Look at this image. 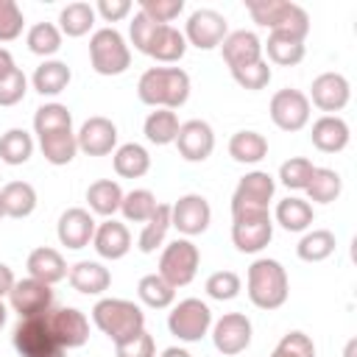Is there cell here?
I'll return each instance as SVG.
<instances>
[{"instance_id": "1", "label": "cell", "mask_w": 357, "mask_h": 357, "mask_svg": "<svg viewBox=\"0 0 357 357\" xmlns=\"http://www.w3.org/2000/svg\"><path fill=\"white\" fill-rule=\"evenodd\" d=\"M137 95L156 109H178L190 98V75L181 67H151L139 75Z\"/></svg>"}, {"instance_id": "2", "label": "cell", "mask_w": 357, "mask_h": 357, "mask_svg": "<svg viewBox=\"0 0 357 357\" xmlns=\"http://www.w3.org/2000/svg\"><path fill=\"white\" fill-rule=\"evenodd\" d=\"M92 321L114 343H123L145 329V312L126 298H100L92 307Z\"/></svg>"}, {"instance_id": "3", "label": "cell", "mask_w": 357, "mask_h": 357, "mask_svg": "<svg viewBox=\"0 0 357 357\" xmlns=\"http://www.w3.org/2000/svg\"><path fill=\"white\" fill-rule=\"evenodd\" d=\"M287 271L276 259H257L248 268V298L259 310H279L287 301Z\"/></svg>"}, {"instance_id": "4", "label": "cell", "mask_w": 357, "mask_h": 357, "mask_svg": "<svg viewBox=\"0 0 357 357\" xmlns=\"http://www.w3.org/2000/svg\"><path fill=\"white\" fill-rule=\"evenodd\" d=\"M248 11H251L254 22L271 28V33H287V36L304 42V36L310 31L307 11L287 0H251Z\"/></svg>"}, {"instance_id": "5", "label": "cell", "mask_w": 357, "mask_h": 357, "mask_svg": "<svg viewBox=\"0 0 357 357\" xmlns=\"http://www.w3.org/2000/svg\"><path fill=\"white\" fill-rule=\"evenodd\" d=\"M89 61H92V70L100 75L126 73L131 64V50L126 45V39L120 36V31H114V28L95 31L89 39Z\"/></svg>"}, {"instance_id": "6", "label": "cell", "mask_w": 357, "mask_h": 357, "mask_svg": "<svg viewBox=\"0 0 357 357\" xmlns=\"http://www.w3.org/2000/svg\"><path fill=\"white\" fill-rule=\"evenodd\" d=\"M47 312L20 318L14 326V349L20 357H64V349L53 340L50 326H47Z\"/></svg>"}, {"instance_id": "7", "label": "cell", "mask_w": 357, "mask_h": 357, "mask_svg": "<svg viewBox=\"0 0 357 357\" xmlns=\"http://www.w3.org/2000/svg\"><path fill=\"white\" fill-rule=\"evenodd\" d=\"M198 262H201V254H198V245L190 243V240H173L162 257H159V276L170 284V287H184L195 279V271H198Z\"/></svg>"}, {"instance_id": "8", "label": "cell", "mask_w": 357, "mask_h": 357, "mask_svg": "<svg viewBox=\"0 0 357 357\" xmlns=\"http://www.w3.org/2000/svg\"><path fill=\"white\" fill-rule=\"evenodd\" d=\"M212 326V310L201 301V298H184L173 307L170 318H167V329L170 335H176L184 343H195L201 340Z\"/></svg>"}, {"instance_id": "9", "label": "cell", "mask_w": 357, "mask_h": 357, "mask_svg": "<svg viewBox=\"0 0 357 357\" xmlns=\"http://www.w3.org/2000/svg\"><path fill=\"white\" fill-rule=\"evenodd\" d=\"M273 187H276L273 178L262 170H254V173L243 176L234 195H231V218L268 212V204L273 198Z\"/></svg>"}, {"instance_id": "10", "label": "cell", "mask_w": 357, "mask_h": 357, "mask_svg": "<svg viewBox=\"0 0 357 357\" xmlns=\"http://www.w3.org/2000/svg\"><path fill=\"white\" fill-rule=\"evenodd\" d=\"M226 36H229L226 17L218 14L215 8H198V11L190 14L184 39H187L190 45H195L198 50H212V47H218Z\"/></svg>"}, {"instance_id": "11", "label": "cell", "mask_w": 357, "mask_h": 357, "mask_svg": "<svg viewBox=\"0 0 357 357\" xmlns=\"http://www.w3.org/2000/svg\"><path fill=\"white\" fill-rule=\"evenodd\" d=\"M47 326H50V335L53 340L61 346V349H78L86 343L89 337V321L81 310L75 307H61V310H47Z\"/></svg>"}, {"instance_id": "12", "label": "cell", "mask_w": 357, "mask_h": 357, "mask_svg": "<svg viewBox=\"0 0 357 357\" xmlns=\"http://www.w3.org/2000/svg\"><path fill=\"white\" fill-rule=\"evenodd\" d=\"M271 120L282 131H301L310 120V98L298 89H279L271 98Z\"/></svg>"}, {"instance_id": "13", "label": "cell", "mask_w": 357, "mask_h": 357, "mask_svg": "<svg viewBox=\"0 0 357 357\" xmlns=\"http://www.w3.org/2000/svg\"><path fill=\"white\" fill-rule=\"evenodd\" d=\"M212 220V209L209 201L204 195H181L173 206H170V226H176L181 234L192 237V234H204L206 226Z\"/></svg>"}, {"instance_id": "14", "label": "cell", "mask_w": 357, "mask_h": 357, "mask_svg": "<svg viewBox=\"0 0 357 357\" xmlns=\"http://www.w3.org/2000/svg\"><path fill=\"white\" fill-rule=\"evenodd\" d=\"M273 237V223L268 212L259 215H240L231 223V240L237 245V251L243 254H257L262 251Z\"/></svg>"}, {"instance_id": "15", "label": "cell", "mask_w": 357, "mask_h": 357, "mask_svg": "<svg viewBox=\"0 0 357 357\" xmlns=\"http://www.w3.org/2000/svg\"><path fill=\"white\" fill-rule=\"evenodd\" d=\"M8 301L20 318H31V315H42L50 310L53 290H50V284L39 282V279H22V282H14Z\"/></svg>"}, {"instance_id": "16", "label": "cell", "mask_w": 357, "mask_h": 357, "mask_svg": "<svg viewBox=\"0 0 357 357\" xmlns=\"http://www.w3.org/2000/svg\"><path fill=\"white\" fill-rule=\"evenodd\" d=\"M212 340H215V349L220 354H240L248 349L251 343V321L243 315V312H226L215 329H212Z\"/></svg>"}, {"instance_id": "17", "label": "cell", "mask_w": 357, "mask_h": 357, "mask_svg": "<svg viewBox=\"0 0 357 357\" xmlns=\"http://www.w3.org/2000/svg\"><path fill=\"white\" fill-rule=\"evenodd\" d=\"M176 148L178 153L187 159V162H204L212 148H215V134H212V126L204 123V120H187L178 126V134H176Z\"/></svg>"}, {"instance_id": "18", "label": "cell", "mask_w": 357, "mask_h": 357, "mask_svg": "<svg viewBox=\"0 0 357 357\" xmlns=\"http://www.w3.org/2000/svg\"><path fill=\"white\" fill-rule=\"evenodd\" d=\"M75 142L86 156H106L117 145V126L109 117H89L75 134Z\"/></svg>"}, {"instance_id": "19", "label": "cell", "mask_w": 357, "mask_h": 357, "mask_svg": "<svg viewBox=\"0 0 357 357\" xmlns=\"http://www.w3.org/2000/svg\"><path fill=\"white\" fill-rule=\"evenodd\" d=\"M56 234H59V243H61V245L78 251V248H84V245L95 237V220H92V215H89L86 209L73 206V209H67V212L59 218Z\"/></svg>"}, {"instance_id": "20", "label": "cell", "mask_w": 357, "mask_h": 357, "mask_svg": "<svg viewBox=\"0 0 357 357\" xmlns=\"http://www.w3.org/2000/svg\"><path fill=\"white\" fill-rule=\"evenodd\" d=\"M312 103L324 112H340L349 98H351V86L340 73H324L312 81Z\"/></svg>"}, {"instance_id": "21", "label": "cell", "mask_w": 357, "mask_h": 357, "mask_svg": "<svg viewBox=\"0 0 357 357\" xmlns=\"http://www.w3.org/2000/svg\"><path fill=\"white\" fill-rule=\"evenodd\" d=\"M220 47H223V61L229 64V70H237V67H245V64H254L262 59V42L251 31L229 33L220 42Z\"/></svg>"}, {"instance_id": "22", "label": "cell", "mask_w": 357, "mask_h": 357, "mask_svg": "<svg viewBox=\"0 0 357 357\" xmlns=\"http://www.w3.org/2000/svg\"><path fill=\"white\" fill-rule=\"evenodd\" d=\"M312 145L324 153H337L349 145V126L346 120H340L337 114H324L312 123V134H310Z\"/></svg>"}, {"instance_id": "23", "label": "cell", "mask_w": 357, "mask_h": 357, "mask_svg": "<svg viewBox=\"0 0 357 357\" xmlns=\"http://www.w3.org/2000/svg\"><path fill=\"white\" fill-rule=\"evenodd\" d=\"M92 243H95V251H98L103 259H120V257H126L128 248H131V234H128V229H126L123 223H117V220L112 218V220H103V223L95 229Z\"/></svg>"}, {"instance_id": "24", "label": "cell", "mask_w": 357, "mask_h": 357, "mask_svg": "<svg viewBox=\"0 0 357 357\" xmlns=\"http://www.w3.org/2000/svg\"><path fill=\"white\" fill-rule=\"evenodd\" d=\"M28 273H31V279H39L45 284H56L67 276V262L56 248L42 245V248H33L28 254Z\"/></svg>"}, {"instance_id": "25", "label": "cell", "mask_w": 357, "mask_h": 357, "mask_svg": "<svg viewBox=\"0 0 357 357\" xmlns=\"http://www.w3.org/2000/svg\"><path fill=\"white\" fill-rule=\"evenodd\" d=\"M112 282V273L109 268H103L100 262H92V259H81L70 268V284L73 290L84 293V296H98L109 287Z\"/></svg>"}, {"instance_id": "26", "label": "cell", "mask_w": 357, "mask_h": 357, "mask_svg": "<svg viewBox=\"0 0 357 357\" xmlns=\"http://www.w3.org/2000/svg\"><path fill=\"white\" fill-rule=\"evenodd\" d=\"M86 201H89V209L95 215L112 218L120 209V204H123V190L112 178H98V181H92L86 187Z\"/></svg>"}, {"instance_id": "27", "label": "cell", "mask_w": 357, "mask_h": 357, "mask_svg": "<svg viewBox=\"0 0 357 357\" xmlns=\"http://www.w3.org/2000/svg\"><path fill=\"white\" fill-rule=\"evenodd\" d=\"M187 50V39L178 28L173 25H159L153 39H151V47H148V56H153L156 61H178Z\"/></svg>"}, {"instance_id": "28", "label": "cell", "mask_w": 357, "mask_h": 357, "mask_svg": "<svg viewBox=\"0 0 357 357\" xmlns=\"http://www.w3.org/2000/svg\"><path fill=\"white\" fill-rule=\"evenodd\" d=\"M229 153L240 165H254L268 156V139L259 131H237L229 139Z\"/></svg>"}, {"instance_id": "29", "label": "cell", "mask_w": 357, "mask_h": 357, "mask_svg": "<svg viewBox=\"0 0 357 357\" xmlns=\"http://www.w3.org/2000/svg\"><path fill=\"white\" fill-rule=\"evenodd\" d=\"M0 198H3V209L8 218H28L33 209H36V190L28 184V181H8L3 190H0Z\"/></svg>"}, {"instance_id": "30", "label": "cell", "mask_w": 357, "mask_h": 357, "mask_svg": "<svg viewBox=\"0 0 357 357\" xmlns=\"http://www.w3.org/2000/svg\"><path fill=\"white\" fill-rule=\"evenodd\" d=\"M151 170V156L142 145L137 142H126L114 151V173L123 178H139Z\"/></svg>"}, {"instance_id": "31", "label": "cell", "mask_w": 357, "mask_h": 357, "mask_svg": "<svg viewBox=\"0 0 357 357\" xmlns=\"http://www.w3.org/2000/svg\"><path fill=\"white\" fill-rule=\"evenodd\" d=\"M73 73L64 61H42L33 73V89L39 95H59L67 89Z\"/></svg>"}, {"instance_id": "32", "label": "cell", "mask_w": 357, "mask_h": 357, "mask_svg": "<svg viewBox=\"0 0 357 357\" xmlns=\"http://www.w3.org/2000/svg\"><path fill=\"white\" fill-rule=\"evenodd\" d=\"M33 131L39 137L56 134V131H73V114L61 103H45L33 114Z\"/></svg>"}, {"instance_id": "33", "label": "cell", "mask_w": 357, "mask_h": 357, "mask_svg": "<svg viewBox=\"0 0 357 357\" xmlns=\"http://www.w3.org/2000/svg\"><path fill=\"white\" fill-rule=\"evenodd\" d=\"M262 47L268 50V59L273 64H282V67H293V64H298L304 59V42L293 39L287 33H271Z\"/></svg>"}, {"instance_id": "34", "label": "cell", "mask_w": 357, "mask_h": 357, "mask_svg": "<svg viewBox=\"0 0 357 357\" xmlns=\"http://www.w3.org/2000/svg\"><path fill=\"white\" fill-rule=\"evenodd\" d=\"M176 134H178V117L173 109H156L145 117V137L148 142L153 145H167V142H176Z\"/></svg>"}, {"instance_id": "35", "label": "cell", "mask_w": 357, "mask_h": 357, "mask_svg": "<svg viewBox=\"0 0 357 357\" xmlns=\"http://www.w3.org/2000/svg\"><path fill=\"white\" fill-rule=\"evenodd\" d=\"M39 148L50 165H70L78 151V142H75L73 131H56V134L39 137Z\"/></svg>"}, {"instance_id": "36", "label": "cell", "mask_w": 357, "mask_h": 357, "mask_svg": "<svg viewBox=\"0 0 357 357\" xmlns=\"http://www.w3.org/2000/svg\"><path fill=\"white\" fill-rule=\"evenodd\" d=\"M167 229H170V206H167V204H156V212L145 220V229L139 231V240H137L139 251H142V254L156 251V248L162 245Z\"/></svg>"}, {"instance_id": "37", "label": "cell", "mask_w": 357, "mask_h": 357, "mask_svg": "<svg viewBox=\"0 0 357 357\" xmlns=\"http://www.w3.org/2000/svg\"><path fill=\"white\" fill-rule=\"evenodd\" d=\"M304 190H307L310 201H315V204H332V201L340 195L343 181H340V176H337L335 170H329V167H315L312 176H310V184H307Z\"/></svg>"}, {"instance_id": "38", "label": "cell", "mask_w": 357, "mask_h": 357, "mask_svg": "<svg viewBox=\"0 0 357 357\" xmlns=\"http://www.w3.org/2000/svg\"><path fill=\"white\" fill-rule=\"evenodd\" d=\"M33 153V139L22 128H11L0 137V162L6 165H25Z\"/></svg>"}, {"instance_id": "39", "label": "cell", "mask_w": 357, "mask_h": 357, "mask_svg": "<svg viewBox=\"0 0 357 357\" xmlns=\"http://www.w3.org/2000/svg\"><path fill=\"white\" fill-rule=\"evenodd\" d=\"M332 251H335V234L326 231V229H312V231H307V234L298 240V245H296V254H298V259H304V262H321V259H326Z\"/></svg>"}, {"instance_id": "40", "label": "cell", "mask_w": 357, "mask_h": 357, "mask_svg": "<svg viewBox=\"0 0 357 357\" xmlns=\"http://www.w3.org/2000/svg\"><path fill=\"white\" fill-rule=\"evenodd\" d=\"M59 22H61V33H67V36H84L95 25V8L89 3H81V0L78 3H70V6L61 8Z\"/></svg>"}, {"instance_id": "41", "label": "cell", "mask_w": 357, "mask_h": 357, "mask_svg": "<svg viewBox=\"0 0 357 357\" xmlns=\"http://www.w3.org/2000/svg\"><path fill=\"white\" fill-rule=\"evenodd\" d=\"M276 223L287 231H304L312 223V206L301 198H284L276 206Z\"/></svg>"}, {"instance_id": "42", "label": "cell", "mask_w": 357, "mask_h": 357, "mask_svg": "<svg viewBox=\"0 0 357 357\" xmlns=\"http://www.w3.org/2000/svg\"><path fill=\"white\" fill-rule=\"evenodd\" d=\"M137 293H139L142 304H148V307H153V310H165V307H170L173 298H176V287H170L159 273L142 276L139 284H137Z\"/></svg>"}, {"instance_id": "43", "label": "cell", "mask_w": 357, "mask_h": 357, "mask_svg": "<svg viewBox=\"0 0 357 357\" xmlns=\"http://www.w3.org/2000/svg\"><path fill=\"white\" fill-rule=\"evenodd\" d=\"M61 47V31L53 22H36L28 31V50L36 56H53Z\"/></svg>"}, {"instance_id": "44", "label": "cell", "mask_w": 357, "mask_h": 357, "mask_svg": "<svg viewBox=\"0 0 357 357\" xmlns=\"http://www.w3.org/2000/svg\"><path fill=\"white\" fill-rule=\"evenodd\" d=\"M126 220H134V223H145L153 212H156V198L151 190H131L123 195V204H120Z\"/></svg>"}, {"instance_id": "45", "label": "cell", "mask_w": 357, "mask_h": 357, "mask_svg": "<svg viewBox=\"0 0 357 357\" xmlns=\"http://www.w3.org/2000/svg\"><path fill=\"white\" fill-rule=\"evenodd\" d=\"M315 165L304 156H293L287 159L282 167H279V181L287 187V190H304L310 184V176H312Z\"/></svg>"}, {"instance_id": "46", "label": "cell", "mask_w": 357, "mask_h": 357, "mask_svg": "<svg viewBox=\"0 0 357 357\" xmlns=\"http://www.w3.org/2000/svg\"><path fill=\"white\" fill-rule=\"evenodd\" d=\"M28 92V81L22 75L20 67H11L8 73L0 75V106H14L25 98Z\"/></svg>"}, {"instance_id": "47", "label": "cell", "mask_w": 357, "mask_h": 357, "mask_svg": "<svg viewBox=\"0 0 357 357\" xmlns=\"http://www.w3.org/2000/svg\"><path fill=\"white\" fill-rule=\"evenodd\" d=\"M271 357H315V343L304 332H287Z\"/></svg>"}, {"instance_id": "48", "label": "cell", "mask_w": 357, "mask_h": 357, "mask_svg": "<svg viewBox=\"0 0 357 357\" xmlns=\"http://www.w3.org/2000/svg\"><path fill=\"white\" fill-rule=\"evenodd\" d=\"M231 75H234V81L243 86V89H251V92H257V89H262V86H268V81H271V67H268V61H254V64H245V67H237V70H231Z\"/></svg>"}, {"instance_id": "49", "label": "cell", "mask_w": 357, "mask_h": 357, "mask_svg": "<svg viewBox=\"0 0 357 357\" xmlns=\"http://www.w3.org/2000/svg\"><path fill=\"white\" fill-rule=\"evenodd\" d=\"M206 293L218 301H231L240 293V276L234 271H215L206 279Z\"/></svg>"}, {"instance_id": "50", "label": "cell", "mask_w": 357, "mask_h": 357, "mask_svg": "<svg viewBox=\"0 0 357 357\" xmlns=\"http://www.w3.org/2000/svg\"><path fill=\"white\" fill-rule=\"evenodd\" d=\"M22 11L14 0H0V42H11L22 33Z\"/></svg>"}, {"instance_id": "51", "label": "cell", "mask_w": 357, "mask_h": 357, "mask_svg": "<svg viewBox=\"0 0 357 357\" xmlns=\"http://www.w3.org/2000/svg\"><path fill=\"white\" fill-rule=\"evenodd\" d=\"M139 11L148 14L159 25H167L173 17H178L184 11V0H142Z\"/></svg>"}, {"instance_id": "52", "label": "cell", "mask_w": 357, "mask_h": 357, "mask_svg": "<svg viewBox=\"0 0 357 357\" xmlns=\"http://www.w3.org/2000/svg\"><path fill=\"white\" fill-rule=\"evenodd\" d=\"M114 351H117V357H156V343L142 329L134 337H128L123 343H114Z\"/></svg>"}, {"instance_id": "53", "label": "cell", "mask_w": 357, "mask_h": 357, "mask_svg": "<svg viewBox=\"0 0 357 357\" xmlns=\"http://www.w3.org/2000/svg\"><path fill=\"white\" fill-rule=\"evenodd\" d=\"M156 28H159V22H153L148 14H142V11L134 14V20H131V42H134V47L139 53L148 56V47H151V39H153Z\"/></svg>"}, {"instance_id": "54", "label": "cell", "mask_w": 357, "mask_h": 357, "mask_svg": "<svg viewBox=\"0 0 357 357\" xmlns=\"http://www.w3.org/2000/svg\"><path fill=\"white\" fill-rule=\"evenodd\" d=\"M128 11H131V3H128V0H100V3H98V14H100L106 22H117V20H123Z\"/></svg>"}, {"instance_id": "55", "label": "cell", "mask_w": 357, "mask_h": 357, "mask_svg": "<svg viewBox=\"0 0 357 357\" xmlns=\"http://www.w3.org/2000/svg\"><path fill=\"white\" fill-rule=\"evenodd\" d=\"M11 287H14V273H11V268H8V265H3V262H0V298H3V296H8V293H11Z\"/></svg>"}, {"instance_id": "56", "label": "cell", "mask_w": 357, "mask_h": 357, "mask_svg": "<svg viewBox=\"0 0 357 357\" xmlns=\"http://www.w3.org/2000/svg\"><path fill=\"white\" fill-rule=\"evenodd\" d=\"M11 67H14V59H11V53H8L6 47H0V75H3V73H8Z\"/></svg>"}, {"instance_id": "57", "label": "cell", "mask_w": 357, "mask_h": 357, "mask_svg": "<svg viewBox=\"0 0 357 357\" xmlns=\"http://www.w3.org/2000/svg\"><path fill=\"white\" fill-rule=\"evenodd\" d=\"M162 357H192L190 351H184V349H178V346H170V349H165L162 351Z\"/></svg>"}, {"instance_id": "58", "label": "cell", "mask_w": 357, "mask_h": 357, "mask_svg": "<svg viewBox=\"0 0 357 357\" xmlns=\"http://www.w3.org/2000/svg\"><path fill=\"white\" fill-rule=\"evenodd\" d=\"M6 315H8V310H6V304L0 301V329H3V324H6Z\"/></svg>"}, {"instance_id": "59", "label": "cell", "mask_w": 357, "mask_h": 357, "mask_svg": "<svg viewBox=\"0 0 357 357\" xmlns=\"http://www.w3.org/2000/svg\"><path fill=\"white\" fill-rule=\"evenodd\" d=\"M3 215H6V209H3V198H0V218H3Z\"/></svg>"}]
</instances>
